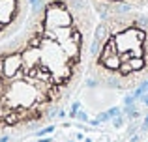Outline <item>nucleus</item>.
<instances>
[{
    "label": "nucleus",
    "mask_w": 148,
    "mask_h": 142,
    "mask_svg": "<svg viewBox=\"0 0 148 142\" xmlns=\"http://www.w3.org/2000/svg\"><path fill=\"white\" fill-rule=\"evenodd\" d=\"M90 84L133 90L148 80V13L124 11L98 19L88 47Z\"/></svg>",
    "instance_id": "1"
},
{
    "label": "nucleus",
    "mask_w": 148,
    "mask_h": 142,
    "mask_svg": "<svg viewBox=\"0 0 148 142\" xmlns=\"http://www.w3.org/2000/svg\"><path fill=\"white\" fill-rule=\"evenodd\" d=\"M98 19L124 11H141L148 7V0H88Z\"/></svg>",
    "instance_id": "2"
},
{
    "label": "nucleus",
    "mask_w": 148,
    "mask_h": 142,
    "mask_svg": "<svg viewBox=\"0 0 148 142\" xmlns=\"http://www.w3.org/2000/svg\"><path fill=\"white\" fill-rule=\"evenodd\" d=\"M0 142H10V137H6V135L0 137Z\"/></svg>",
    "instance_id": "3"
},
{
    "label": "nucleus",
    "mask_w": 148,
    "mask_h": 142,
    "mask_svg": "<svg viewBox=\"0 0 148 142\" xmlns=\"http://www.w3.org/2000/svg\"><path fill=\"white\" fill-rule=\"evenodd\" d=\"M146 13H148V7H146Z\"/></svg>",
    "instance_id": "4"
}]
</instances>
